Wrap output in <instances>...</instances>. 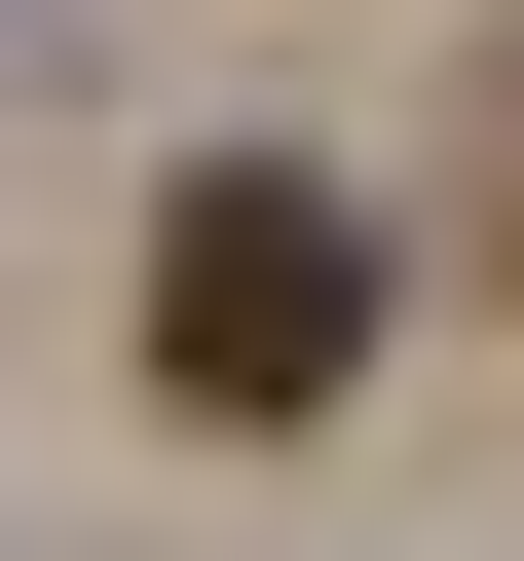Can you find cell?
Masks as SVG:
<instances>
[{"label": "cell", "mask_w": 524, "mask_h": 561, "mask_svg": "<svg viewBox=\"0 0 524 561\" xmlns=\"http://www.w3.org/2000/svg\"><path fill=\"white\" fill-rule=\"evenodd\" d=\"M150 375H187L225 449H300V412L375 375V187H300V150H187V187H150Z\"/></svg>", "instance_id": "obj_1"}]
</instances>
